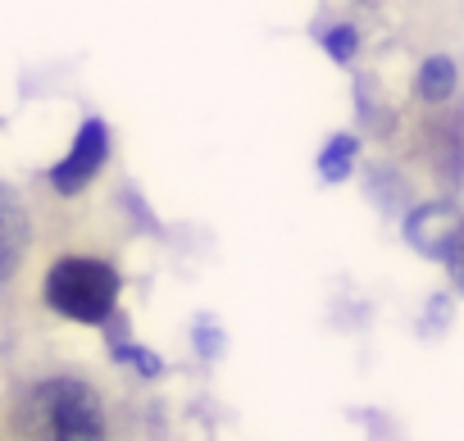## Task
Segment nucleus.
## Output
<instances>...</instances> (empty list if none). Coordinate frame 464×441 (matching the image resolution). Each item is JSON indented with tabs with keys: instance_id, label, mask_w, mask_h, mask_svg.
<instances>
[{
	"instance_id": "39448f33",
	"label": "nucleus",
	"mask_w": 464,
	"mask_h": 441,
	"mask_svg": "<svg viewBox=\"0 0 464 441\" xmlns=\"http://www.w3.org/2000/svg\"><path fill=\"white\" fill-rule=\"evenodd\" d=\"M24 251H28V218L5 191H0V283L14 278Z\"/></svg>"
},
{
	"instance_id": "6e6552de",
	"label": "nucleus",
	"mask_w": 464,
	"mask_h": 441,
	"mask_svg": "<svg viewBox=\"0 0 464 441\" xmlns=\"http://www.w3.org/2000/svg\"><path fill=\"white\" fill-rule=\"evenodd\" d=\"M110 355H114L119 364H132V369H137L141 378H160V373H164V360H160L155 350H146V346H132V341H119V346H114Z\"/></svg>"
},
{
	"instance_id": "0eeeda50",
	"label": "nucleus",
	"mask_w": 464,
	"mask_h": 441,
	"mask_svg": "<svg viewBox=\"0 0 464 441\" xmlns=\"http://www.w3.org/2000/svg\"><path fill=\"white\" fill-rule=\"evenodd\" d=\"M355 155H360V141H355L351 132L328 137V146H324V155H319V177H324V182H346Z\"/></svg>"
},
{
	"instance_id": "f257e3e1",
	"label": "nucleus",
	"mask_w": 464,
	"mask_h": 441,
	"mask_svg": "<svg viewBox=\"0 0 464 441\" xmlns=\"http://www.w3.org/2000/svg\"><path fill=\"white\" fill-rule=\"evenodd\" d=\"M42 296L60 319L110 323L114 301H119V269L105 264V260H92V255H64V260L51 264Z\"/></svg>"
},
{
	"instance_id": "f03ea898",
	"label": "nucleus",
	"mask_w": 464,
	"mask_h": 441,
	"mask_svg": "<svg viewBox=\"0 0 464 441\" xmlns=\"http://www.w3.org/2000/svg\"><path fill=\"white\" fill-rule=\"evenodd\" d=\"M33 414L37 427L64 441H82V436H101L105 432V409L101 396L78 382V378H51L33 391Z\"/></svg>"
},
{
	"instance_id": "423d86ee",
	"label": "nucleus",
	"mask_w": 464,
	"mask_h": 441,
	"mask_svg": "<svg viewBox=\"0 0 464 441\" xmlns=\"http://www.w3.org/2000/svg\"><path fill=\"white\" fill-rule=\"evenodd\" d=\"M455 87H459V69H455V60H450V55H428V60L419 64V78H414L419 101L441 105V101H450V96H455Z\"/></svg>"
},
{
	"instance_id": "1a4fd4ad",
	"label": "nucleus",
	"mask_w": 464,
	"mask_h": 441,
	"mask_svg": "<svg viewBox=\"0 0 464 441\" xmlns=\"http://www.w3.org/2000/svg\"><path fill=\"white\" fill-rule=\"evenodd\" d=\"M324 51H328L337 64H346V60L360 51V33H355L351 24H337V28H328V33H324Z\"/></svg>"
},
{
	"instance_id": "9d476101",
	"label": "nucleus",
	"mask_w": 464,
	"mask_h": 441,
	"mask_svg": "<svg viewBox=\"0 0 464 441\" xmlns=\"http://www.w3.org/2000/svg\"><path fill=\"white\" fill-rule=\"evenodd\" d=\"M441 264L450 269L455 287L464 292V224H459V233H455V242H450V251H446V260H441Z\"/></svg>"
},
{
	"instance_id": "7ed1b4c3",
	"label": "nucleus",
	"mask_w": 464,
	"mask_h": 441,
	"mask_svg": "<svg viewBox=\"0 0 464 441\" xmlns=\"http://www.w3.org/2000/svg\"><path fill=\"white\" fill-rule=\"evenodd\" d=\"M105 155H110V128H105L101 119H87V123L78 128V137H73V150L51 168V187H55L60 196H78V191L101 173Z\"/></svg>"
},
{
	"instance_id": "20e7f679",
	"label": "nucleus",
	"mask_w": 464,
	"mask_h": 441,
	"mask_svg": "<svg viewBox=\"0 0 464 441\" xmlns=\"http://www.w3.org/2000/svg\"><path fill=\"white\" fill-rule=\"evenodd\" d=\"M459 224H464V214H459L455 205L432 200V205H419V209L405 218V242H410L419 255H428V260H446V251H450Z\"/></svg>"
}]
</instances>
